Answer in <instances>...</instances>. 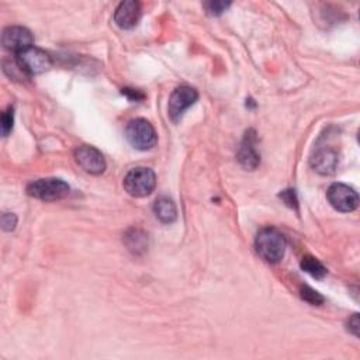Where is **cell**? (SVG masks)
<instances>
[{
	"label": "cell",
	"mask_w": 360,
	"mask_h": 360,
	"mask_svg": "<svg viewBox=\"0 0 360 360\" xmlns=\"http://www.w3.org/2000/svg\"><path fill=\"white\" fill-rule=\"evenodd\" d=\"M229 6H231V2H221V0H216V2L204 3L205 10L208 12V14H212V16L223 14Z\"/></svg>",
	"instance_id": "obj_18"
},
{
	"label": "cell",
	"mask_w": 360,
	"mask_h": 360,
	"mask_svg": "<svg viewBox=\"0 0 360 360\" xmlns=\"http://www.w3.org/2000/svg\"><path fill=\"white\" fill-rule=\"evenodd\" d=\"M123 95H126L133 102H138V100H142L145 98L137 89H123Z\"/></svg>",
	"instance_id": "obj_21"
},
{
	"label": "cell",
	"mask_w": 360,
	"mask_h": 360,
	"mask_svg": "<svg viewBox=\"0 0 360 360\" xmlns=\"http://www.w3.org/2000/svg\"><path fill=\"white\" fill-rule=\"evenodd\" d=\"M256 252L269 263H278L283 259L287 248L286 236L276 228H263L255 241Z\"/></svg>",
	"instance_id": "obj_1"
},
{
	"label": "cell",
	"mask_w": 360,
	"mask_h": 360,
	"mask_svg": "<svg viewBox=\"0 0 360 360\" xmlns=\"http://www.w3.org/2000/svg\"><path fill=\"white\" fill-rule=\"evenodd\" d=\"M302 269L314 279H324L326 276V267L314 256H304L302 260Z\"/></svg>",
	"instance_id": "obj_15"
},
{
	"label": "cell",
	"mask_w": 360,
	"mask_h": 360,
	"mask_svg": "<svg viewBox=\"0 0 360 360\" xmlns=\"http://www.w3.org/2000/svg\"><path fill=\"white\" fill-rule=\"evenodd\" d=\"M154 213L157 218L164 224H172L177 218V208L173 200L169 197H159L154 203Z\"/></svg>",
	"instance_id": "obj_13"
},
{
	"label": "cell",
	"mask_w": 360,
	"mask_h": 360,
	"mask_svg": "<svg viewBox=\"0 0 360 360\" xmlns=\"http://www.w3.org/2000/svg\"><path fill=\"white\" fill-rule=\"evenodd\" d=\"M141 19V5L135 0L122 2L114 12V23L123 30H130L137 25Z\"/></svg>",
	"instance_id": "obj_10"
},
{
	"label": "cell",
	"mask_w": 360,
	"mask_h": 360,
	"mask_svg": "<svg viewBox=\"0 0 360 360\" xmlns=\"http://www.w3.org/2000/svg\"><path fill=\"white\" fill-rule=\"evenodd\" d=\"M329 204L341 213L355 212L359 205V196L356 190L344 183H334L326 192Z\"/></svg>",
	"instance_id": "obj_7"
},
{
	"label": "cell",
	"mask_w": 360,
	"mask_h": 360,
	"mask_svg": "<svg viewBox=\"0 0 360 360\" xmlns=\"http://www.w3.org/2000/svg\"><path fill=\"white\" fill-rule=\"evenodd\" d=\"M34 37L28 28L21 25H12L8 27L3 36H2V44L8 51H13L16 54L33 47Z\"/></svg>",
	"instance_id": "obj_9"
},
{
	"label": "cell",
	"mask_w": 360,
	"mask_h": 360,
	"mask_svg": "<svg viewBox=\"0 0 360 360\" xmlns=\"http://www.w3.org/2000/svg\"><path fill=\"white\" fill-rule=\"evenodd\" d=\"M348 326H349V331L357 337L359 335V315L357 314H353V317L349 319L348 322Z\"/></svg>",
	"instance_id": "obj_22"
},
{
	"label": "cell",
	"mask_w": 360,
	"mask_h": 360,
	"mask_svg": "<svg viewBox=\"0 0 360 360\" xmlns=\"http://www.w3.org/2000/svg\"><path fill=\"white\" fill-rule=\"evenodd\" d=\"M338 154L333 148H319L311 157V166L319 175H333L338 166Z\"/></svg>",
	"instance_id": "obj_11"
},
{
	"label": "cell",
	"mask_w": 360,
	"mask_h": 360,
	"mask_svg": "<svg viewBox=\"0 0 360 360\" xmlns=\"http://www.w3.org/2000/svg\"><path fill=\"white\" fill-rule=\"evenodd\" d=\"M199 93L192 86H179L176 87L168 103V114L173 123H177L183 114L197 102Z\"/></svg>",
	"instance_id": "obj_6"
},
{
	"label": "cell",
	"mask_w": 360,
	"mask_h": 360,
	"mask_svg": "<svg viewBox=\"0 0 360 360\" xmlns=\"http://www.w3.org/2000/svg\"><path fill=\"white\" fill-rule=\"evenodd\" d=\"M76 164L90 175H102L106 170V161L98 148L82 145L75 149Z\"/></svg>",
	"instance_id": "obj_8"
},
{
	"label": "cell",
	"mask_w": 360,
	"mask_h": 360,
	"mask_svg": "<svg viewBox=\"0 0 360 360\" xmlns=\"http://www.w3.org/2000/svg\"><path fill=\"white\" fill-rule=\"evenodd\" d=\"M279 197L286 203V205H289L290 208H295L298 207V200H297V196H295V192L289 189V190H283Z\"/></svg>",
	"instance_id": "obj_19"
},
{
	"label": "cell",
	"mask_w": 360,
	"mask_h": 360,
	"mask_svg": "<svg viewBox=\"0 0 360 360\" xmlns=\"http://www.w3.org/2000/svg\"><path fill=\"white\" fill-rule=\"evenodd\" d=\"M238 161L244 168L249 170H254L260 164V157L255 148V133L254 131L247 133L241 144V148H239Z\"/></svg>",
	"instance_id": "obj_12"
},
{
	"label": "cell",
	"mask_w": 360,
	"mask_h": 360,
	"mask_svg": "<svg viewBox=\"0 0 360 360\" xmlns=\"http://www.w3.org/2000/svg\"><path fill=\"white\" fill-rule=\"evenodd\" d=\"M13 123H14L13 107H8L2 113V134H3V137H8L10 134V131L13 130Z\"/></svg>",
	"instance_id": "obj_17"
},
{
	"label": "cell",
	"mask_w": 360,
	"mask_h": 360,
	"mask_svg": "<svg viewBox=\"0 0 360 360\" xmlns=\"http://www.w3.org/2000/svg\"><path fill=\"white\" fill-rule=\"evenodd\" d=\"M300 295H302L304 302H307L311 306H319L324 303V297L310 286H303L300 289Z\"/></svg>",
	"instance_id": "obj_16"
},
{
	"label": "cell",
	"mask_w": 360,
	"mask_h": 360,
	"mask_svg": "<svg viewBox=\"0 0 360 360\" xmlns=\"http://www.w3.org/2000/svg\"><path fill=\"white\" fill-rule=\"evenodd\" d=\"M16 63L28 76L41 75L52 67V59L49 54L34 45L16 54Z\"/></svg>",
	"instance_id": "obj_5"
},
{
	"label": "cell",
	"mask_w": 360,
	"mask_h": 360,
	"mask_svg": "<svg viewBox=\"0 0 360 360\" xmlns=\"http://www.w3.org/2000/svg\"><path fill=\"white\" fill-rule=\"evenodd\" d=\"M71 192L69 185L63 179H38L27 186V194L43 201H56L65 199Z\"/></svg>",
	"instance_id": "obj_2"
},
{
	"label": "cell",
	"mask_w": 360,
	"mask_h": 360,
	"mask_svg": "<svg viewBox=\"0 0 360 360\" xmlns=\"http://www.w3.org/2000/svg\"><path fill=\"white\" fill-rule=\"evenodd\" d=\"M124 243L134 255H139L148 249V235L141 229H130L124 235Z\"/></svg>",
	"instance_id": "obj_14"
},
{
	"label": "cell",
	"mask_w": 360,
	"mask_h": 360,
	"mask_svg": "<svg viewBox=\"0 0 360 360\" xmlns=\"http://www.w3.org/2000/svg\"><path fill=\"white\" fill-rule=\"evenodd\" d=\"M126 137L138 151H149L158 142V134L154 126L145 118H134L127 124Z\"/></svg>",
	"instance_id": "obj_4"
},
{
	"label": "cell",
	"mask_w": 360,
	"mask_h": 360,
	"mask_svg": "<svg viewBox=\"0 0 360 360\" xmlns=\"http://www.w3.org/2000/svg\"><path fill=\"white\" fill-rule=\"evenodd\" d=\"M123 185L130 196L146 197L155 190L157 175L153 169L138 166L126 175Z\"/></svg>",
	"instance_id": "obj_3"
},
{
	"label": "cell",
	"mask_w": 360,
	"mask_h": 360,
	"mask_svg": "<svg viewBox=\"0 0 360 360\" xmlns=\"http://www.w3.org/2000/svg\"><path fill=\"white\" fill-rule=\"evenodd\" d=\"M17 225V217L13 213H5L2 216V228L8 232L13 231Z\"/></svg>",
	"instance_id": "obj_20"
}]
</instances>
